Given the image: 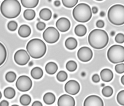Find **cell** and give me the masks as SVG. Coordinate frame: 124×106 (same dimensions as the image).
I'll list each match as a JSON object with an SVG mask.
<instances>
[{
  "label": "cell",
  "mask_w": 124,
  "mask_h": 106,
  "mask_svg": "<svg viewBox=\"0 0 124 106\" xmlns=\"http://www.w3.org/2000/svg\"><path fill=\"white\" fill-rule=\"evenodd\" d=\"M43 38L48 43L53 44L58 41L60 38V33L54 27H49L43 33Z\"/></svg>",
  "instance_id": "7"
},
{
  "label": "cell",
  "mask_w": 124,
  "mask_h": 106,
  "mask_svg": "<svg viewBox=\"0 0 124 106\" xmlns=\"http://www.w3.org/2000/svg\"><path fill=\"white\" fill-rule=\"evenodd\" d=\"M32 106H42L43 104L40 101H35L33 102L32 104Z\"/></svg>",
  "instance_id": "41"
},
{
  "label": "cell",
  "mask_w": 124,
  "mask_h": 106,
  "mask_svg": "<svg viewBox=\"0 0 124 106\" xmlns=\"http://www.w3.org/2000/svg\"><path fill=\"white\" fill-rule=\"evenodd\" d=\"M92 10L94 14H96L98 11V9L96 7H93L92 8Z\"/></svg>",
  "instance_id": "42"
},
{
  "label": "cell",
  "mask_w": 124,
  "mask_h": 106,
  "mask_svg": "<svg viewBox=\"0 0 124 106\" xmlns=\"http://www.w3.org/2000/svg\"><path fill=\"white\" fill-rule=\"evenodd\" d=\"M62 3L64 6L67 8H71L75 6L78 3V0H62Z\"/></svg>",
  "instance_id": "32"
},
{
  "label": "cell",
  "mask_w": 124,
  "mask_h": 106,
  "mask_svg": "<svg viewBox=\"0 0 124 106\" xmlns=\"http://www.w3.org/2000/svg\"><path fill=\"white\" fill-rule=\"evenodd\" d=\"M32 82L31 79L27 76H20L17 80L16 86L17 89L21 92L29 91L32 87Z\"/></svg>",
  "instance_id": "8"
},
{
  "label": "cell",
  "mask_w": 124,
  "mask_h": 106,
  "mask_svg": "<svg viewBox=\"0 0 124 106\" xmlns=\"http://www.w3.org/2000/svg\"><path fill=\"white\" fill-rule=\"evenodd\" d=\"M52 16L51 11L49 9L44 8L41 10L39 13L40 18L45 21H48L51 19Z\"/></svg>",
  "instance_id": "19"
},
{
  "label": "cell",
  "mask_w": 124,
  "mask_h": 106,
  "mask_svg": "<svg viewBox=\"0 0 124 106\" xmlns=\"http://www.w3.org/2000/svg\"><path fill=\"white\" fill-rule=\"evenodd\" d=\"M1 97H2V94H1V92H0V99L1 98Z\"/></svg>",
  "instance_id": "46"
},
{
  "label": "cell",
  "mask_w": 124,
  "mask_h": 106,
  "mask_svg": "<svg viewBox=\"0 0 124 106\" xmlns=\"http://www.w3.org/2000/svg\"><path fill=\"white\" fill-rule=\"evenodd\" d=\"M93 56V53L91 49L86 47L80 48L77 52L78 58L82 62L89 61L92 59Z\"/></svg>",
  "instance_id": "10"
},
{
  "label": "cell",
  "mask_w": 124,
  "mask_h": 106,
  "mask_svg": "<svg viewBox=\"0 0 124 106\" xmlns=\"http://www.w3.org/2000/svg\"><path fill=\"white\" fill-rule=\"evenodd\" d=\"M102 94L105 97H110L113 95V88L110 86H106L103 88Z\"/></svg>",
  "instance_id": "28"
},
{
  "label": "cell",
  "mask_w": 124,
  "mask_h": 106,
  "mask_svg": "<svg viewBox=\"0 0 124 106\" xmlns=\"http://www.w3.org/2000/svg\"><path fill=\"white\" fill-rule=\"evenodd\" d=\"M31 98L30 96L26 94L23 95L20 98V102L23 106H28L31 103Z\"/></svg>",
  "instance_id": "27"
},
{
  "label": "cell",
  "mask_w": 124,
  "mask_h": 106,
  "mask_svg": "<svg viewBox=\"0 0 124 106\" xmlns=\"http://www.w3.org/2000/svg\"><path fill=\"white\" fill-rule=\"evenodd\" d=\"M26 49L30 56L33 58L38 59L46 54V44L39 39H33L27 44Z\"/></svg>",
  "instance_id": "3"
},
{
  "label": "cell",
  "mask_w": 124,
  "mask_h": 106,
  "mask_svg": "<svg viewBox=\"0 0 124 106\" xmlns=\"http://www.w3.org/2000/svg\"><path fill=\"white\" fill-rule=\"evenodd\" d=\"M93 81L95 83H97V82H99L100 81V77L99 76V75L98 74H94L92 78Z\"/></svg>",
  "instance_id": "38"
},
{
  "label": "cell",
  "mask_w": 124,
  "mask_h": 106,
  "mask_svg": "<svg viewBox=\"0 0 124 106\" xmlns=\"http://www.w3.org/2000/svg\"><path fill=\"white\" fill-rule=\"evenodd\" d=\"M9 106V103L6 100H3L0 103V106Z\"/></svg>",
  "instance_id": "40"
},
{
  "label": "cell",
  "mask_w": 124,
  "mask_h": 106,
  "mask_svg": "<svg viewBox=\"0 0 124 106\" xmlns=\"http://www.w3.org/2000/svg\"><path fill=\"white\" fill-rule=\"evenodd\" d=\"M80 90L79 83L76 80H69L65 85V92L68 94L72 95H74L78 93Z\"/></svg>",
  "instance_id": "11"
},
{
  "label": "cell",
  "mask_w": 124,
  "mask_h": 106,
  "mask_svg": "<svg viewBox=\"0 0 124 106\" xmlns=\"http://www.w3.org/2000/svg\"><path fill=\"white\" fill-rule=\"evenodd\" d=\"M77 44L78 43L76 39L72 37L68 38L65 41V46L69 50L75 49L77 47Z\"/></svg>",
  "instance_id": "18"
},
{
  "label": "cell",
  "mask_w": 124,
  "mask_h": 106,
  "mask_svg": "<svg viewBox=\"0 0 124 106\" xmlns=\"http://www.w3.org/2000/svg\"><path fill=\"white\" fill-rule=\"evenodd\" d=\"M108 18L109 21L115 25L124 24V6L116 4L110 8L108 12Z\"/></svg>",
  "instance_id": "5"
},
{
  "label": "cell",
  "mask_w": 124,
  "mask_h": 106,
  "mask_svg": "<svg viewBox=\"0 0 124 106\" xmlns=\"http://www.w3.org/2000/svg\"><path fill=\"white\" fill-rule=\"evenodd\" d=\"M74 32L77 36L82 37L85 35L86 33L87 28L84 25H78L75 27Z\"/></svg>",
  "instance_id": "22"
},
{
  "label": "cell",
  "mask_w": 124,
  "mask_h": 106,
  "mask_svg": "<svg viewBox=\"0 0 124 106\" xmlns=\"http://www.w3.org/2000/svg\"><path fill=\"white\" fill-rule=\"evenodd\" d=\"M4 95L6 98L9 99H12L15 96L16 92L14 89L12 88H7L4 91Z\"/></svg>",
  "instance_id": "25"
},
{
  "label": "cell",
  "mask_w": 124,
  "mask_h": 106,
  "mask_svg": "<svg viewBox=\"0 0 124 106\" xmlns=\"http://www.w3.org/2000/svg\"><path fill=\"white\" fill-rule=\"evenodd\" d=\"M105 23L102 20H98L96 23V26L99 28H102L104 27Z\"/></svg>",
  "instance_id": "39"
},
{
  "label": "cell",
  "mask_w": 124,
  "mask_h": 106,
  "mask_svg": "<svg viewBox=\"0 0 124 106\" xmlns=\"http://www.w3.org/2000/svg\"><path fill=\"white\" fill-rule=\"evenodd\" d=\"M14 59L16 63L20 65H24L30 60V56L25 50L20 49L15 53Z\"/></svg>",
  "instance_id": "9"
},
{
  "label": "cell",
  "mask_w": 124,
  "mask_h": 106,
  "mask_svg": "<svg viewBox=\"0 0 124 106\" xmlns=\"http://www.w3.org/2000/svg\"><path fill=\"white\" fill-rule=\"evenodd\" d=\"M21 5L17 0H5L1 4L0 9L2 15L8 19L18 16L21 11Z\"/></svg>",
  "instance_id": "2"
},
{
  "label": "cell",
  "mask_w": 124,
  "mask_h": 106,
  "mask_svg": "<svg viewBox=\"0 0 124 106\" xmlns=\"http://www.w3.org/2000/svg\"><path fill=\"white\" fill-rule=\"evenodd\" d=\"M54 5L56 7H59L60 6V4H61L60 1L59 0L55 1H54Z\"/></svg>",
  "instance_id": "43"
},
{
  "label": "cell",
  "mask_w": 124,
  "mask_h": 106,
  "mask_svg": "<svg viewBox=\"0 0 124 106\" xmlns=\"http://www.w3.org/2000/svg\"><path fill=\"white\" fill-rule=\"evenodd\" d=\"M117 101L121 106H124V90L120 91L117 96Z\"/></svg>",
  "instance_id": "33"
},
{
  "label": "cell",
  "mask_w": 124,
  "mask_h": 106,
  "mask_svg": "<svg viewBox=\"0 0 124 106\" xmlns=\"http://www.w3.org/2000/svg\"><path fill=\"white\" fill-rule=\"evenodd\" d=\"M115 41L118 43H123L124 42V35L122 33H119L115 37Z\"/></svg>",
  "instance_id": "36"
},
{
  "label": "cell",
  "mask_w": 124,
  "mask_h": 106,
  "mask_svg": "<svg viewBox=\"0 0 124 106\" xmlns=\"http://www.w3.org/2000/svg\"><path fill=\"white\" fill-rule=\"evenodd\" d=\"M92 15L91 8L86 4H79L75 7L73 11L74 18L79 22H88L92 18Z\"/></svg>",
  "instance_id": "4"
},
{
  "label": "cell",
  "mask_w": 124,
  "mask_h": 106,
  "mask_svg": "<svg viewBox=\"0 0 124 106\" xmlns=\"http://www.w3.org/2000/svg\"><path fill=\"white\" fill-rule=\"evenodd\" d=\"M31 29L28 25L23 24L20 26L18 33L20 36L25 38L28 37L31 35Z\"/></svg>",
  "instance_id": "16"
},
{
  "label": "cell",
  "mask_w": 124,
  "mask_h": 106,
  "mask_svg": "<svg viewBox=\"0 0 124 106\" xmlns=\"http://www.w3.org/2000/svg\"><path fill=\"white\" fill-rule=\"evenodd\" d=\"M68 74L64 71H60L57 75L56 77L57 80L60 82H65L68 78Z\"/></svg>",
  "instance_id": "31"
},
{
  "label": "cell",
  "mask_w": 124,
  "mask_h": 106,
  "mask_svg": "<svg viewBox=\"0 0 124 106\" xmlns=\"http://www.w3.org/2000/svg\"><path fill=\"white\" fill-rule=\"evenodd\" d=\"M7 53L4 46L0 42V66L2 65L6 59Z\"/></svg>",
  "instance_id": "24"
},
{
  "label": "cell",
  "mask_w": 124,
  "mask_h": 106,
  "mask_svg": "<svg viewBox=\"0 0 124 106\" xmlns=\"http://www.w3.org/2000/svg\"><path fill=\"white\" fill-rule=\"evenodd\" d=\"M31 74L32 77L35 79H40L43 77V72L40 67H35L31 70Z\"/></svg>",
  "instance_id": "20"
},
{
  "label": "cell",
  "mask_w": 124,
  "mask_h": 106,
  "mask_svg": "<svg viewBox=\"0 0 124 106\" xmlns=\"http://www.w3.org/2000/svg\"><path fill=\"white\" fill-rule=\"evenodd\" d=\"M66 69L69 72H74L76 70L77 65L76 63L73 60H70L67 62L66 65Z\"/></svg>",
  "instance_id": "29"
},
{
  "label": "cell",
  "mask_w": 124,
  "mask_h": 106,
  "mask_svg": "<svg viewBox=\"0 0 124 106\" xmlns=\"http://www.w3.org/2000/svg\"><path fill=\"white\" fill-rule=\"evenodd\" d=\"M84 106H104L103 101L99 96L96 95H91L87 97L84 102Z\"/></svg>",
  "instance_id": "12"
},
{
  "label": "cell",
  "mask_w": 124,
  "mask_h": 106,
  "mask_svg": "<svg viewBox=\"0 0 124 106\" xmlns=\"http://www.w3.org/2000/svg\"><path fill=\"white\" fill-rule=\"evenodd\" d=\"M107 56L109 60L113 63L124 62V47L121 45H113L108 50Z\"/></svg>",
  "instance_id": "6"
},
{
  "label": "cell",
  "mask_w": 124,
  "mask_h": 106,
  "mask_svg": "<svg viewBox=\"0 0 124 106\" xmlns=\"http://www.w3.org/2000/svg\"><path fill=\"white\" fill-rule=\"evenodd\" d=\"M58 68V66L56 63L50 62L46 65L45 69L47 73L49 74H54L57 72Z\"/></svg>",
  "instance_id": "17"
},
{
  "label": "cell",
  "mask_w": 124,
  "mask_h": 106,
  "mask_svg": "<svg viewBox=\"0 0 124 106\" xmlns=\"http://www.w3.org/2000/svg\"><path fill=\"white\" fill-rule=\"evenodd\" d=\"M43 100L46 104L51 105L55 102L56 97L53 93H47L45 94L44 96Z\"/></svg>",
  "instance_id": "21"
},
{
  "label": "cell",
  "mask_w": 124,
  "mask_h": 106,
  "mask_svg": "<svg viewBox=\"0 0 124 106\" xmlns=\"http://www.w3.org/2000/svg\"><path fill=\"white\" fill-rule=\"evenodd\" d=\"M23 16L25 19L27 20H32L35 17V12L33 9H26L23 13Z\"/></svg>",
  "instance_id": "26"
},
{
  "label": "cell",
  "mask_w": 124,
  "mask_h": 106,
  "mask_svg": "<svg viewBox=\"0 0 124 106\" xmlns=\"http://www.w3.org/2000/svg\"><path fill=\"white\" fill-rule=\"evenodd\" d=\"M115 70L118 73L122 74L124 73V64H120L116 65Z\"/></svg>",
  "instance_id": "35"
},
{
  "label": "cell",
  "mask_w": 124,
  "mask_h": 106,
  "mask_svg": "<svg viewBox=\"0 0 124 106\" xmlns=\"http://www.w3.org/2000/svg\"><path fill=\"white\" fill-rule=\"evenodd\" d=\"M6 80L9 82H13L16 80V75L15 72L10 71L7 73L5 76Z\"/></svg>",
  "instance_id": "30"
},
{
  "label": "cell",
  "mask_w": 124,
  "mask_h": 106,
  "mask_svg": "<svg viewBox=\"0 0 124 106\" xmlns=\"http://www.w3.org/2000/svg\"><path fill=\"white\" fill-rule=\"evenodd\" d=\"M21 2L23 7L25 8H33L37 6L39 3L38 0H21Z\"/></svg>",
  "instance_id": "23"
},
{
  "label": "cell",
  "mask_w": 124,
  "mask_h": 106,
  "mask_svg": "<svg viewBox=\"0 0 124 106\" xmlns=\"http://www.w3.org/2000/svg\"><path fill=\"white\" fill-rule=\"evenodd\" d=\"M17 23L15 21H11L8 23L7 27L10 31H14L17 29Z\"/></svg>",
  "instance_id": "34"
},
{
  "label": "cell",
  "mask_w": 124,
  "mask_h": 106,
  "mask_svg": "<svg viewBox=\"0 0 124 106\" xmlns=\"http://www.w3.org/2000/svg\"><path fill=\"white\" fill-rule=\"evenodd\" d=\"M46 27V24L44 22H40L37 23L36 27L38 30L40 31H43L45 29Z\"/></svg>",
  "instance_id": "37"
},
{
  "label": "cell",
  "mask_w": 124,
  "mask_h": 106,
  "mask_svg": "<svg viewBox=\"0 0 124 106\" xmlns=\"http://www.w3.org/2000/svg\"><path fill=\"white\" fill-rule=\"evenodd\" d=\"M88 42L90 46L96 49H101L107 46L109 41L108 33L103 30L95 29L89 34Z\"/></svg>",
  "instance_id": "1"
},
{
  "label": "cell",
  "mask_w": 124,
  "mask_h": 106,
  "mask_svg": "<svg viewBox=\"0 0 124 106\" xmlns=\"http://www.w3.org/2000/svg\"><path fill=\"white\" fill-rule=\"evenodd\" d=\"M100 76L102 80L105 82H110L113 78V72L108 69H104L101 71Z\"/></svg>",
  "instance_id": "15"
},
{
  "label": "cell",
  "mask_w": 124,
  "mask_h": 106,
  "mask_svg": "<svg viewBox=\"0 0 124 106\" xmlns=\"http://www.w3.org/2000/svg\"><path fill=\"white\" fill-rule=\"evenodd\" d=\"M57 104L59 106H74L75 100L73 98L69 95H63L59 98Z\"/></svg>",
  "instance_id": "13"
},
{
  "label": "cell",
  "mask_w": 124,
  "mask_h": 106,
  "mask_svg": "<svg viewBox=\"0 0 124 106\" xmlns=\"http://www.w3.org/2000/svg\"><path fill=\"white\" fill-rule=\"evenodd\" d=\"M100 15L101 16H105V13L103 12H101L100 13Z\"/></svg>",
  "instance_id": "45"
},
{
  "label": "cell",
  "mask_w": 124,
  "mask_h": 106,
  "mask_svg": "<svg viewBox=\"0 0 124 106\" xmlns=\"http://www.w3.org/2000/svg\"><path fill=\"white\" fill-rule=\"evenodd\" d=\"M70 21L65 17L60 18L56 23L57 28L62 32H65L68 31L70 29Z\"/></svg>",
  "instance_id": "14"
},
{
  "label": "cell",
  "mask_w": 124,
  "mask_h": 106,
  "mask_svg": "<svg viewBox=\"0 0 124 106\" xmlns=\"http://www.w3.org/2000/svg\"><path fill=\"white\" fill-rule=\"evenodd\" d=\"M121 82L122 84L124 85V75L122 77L121 79Z\"/></svg>",
  "instance_id": "44"
}]
</instances>
